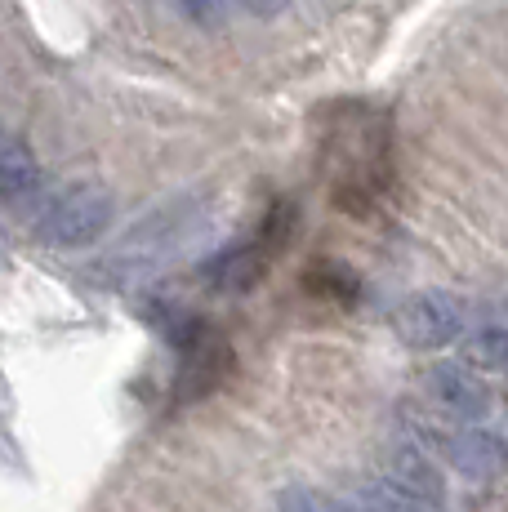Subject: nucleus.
<instances>
[{
    "label": "nucleus",
    "instance_id": "6e6552de",
    "mask_svg": "<svg viewBox=\"0 0 508 512\" xmlns=\"http://www.w3.org/2000/svg\"><path fill=\"white\" fill-rule=\"evenodd\" d=\"M353 504L361 512H442V504L410 495V490H402L397 481H366V486L353 495Z\"/></svg>",
    "mask_w": 508,
    "mask_h": 512
},
{
    "label": "nucleus",
    "instance_id": "9d476101",
    "mask_svg": "<svg viewBox=\"0 0 508 512\" xmlns=\"http://www.w3.org/2000/svg\"><path fill=\"white\" fill-rule=\"evenodd\" d=\"M223 5H237V9H246V14H254V18H277L281 9H286V0H223Z\"/></svg>",
    "mask_w": 508,
    "mask_h": 512
},
{
    "label": "nucleus",
    "instance_id": "20e7f679",
    "mask_svg": "<svg viewBox=\"0 0 508 512\" xmlns=\"http://www.w3.org/2000/svg\"><path fill=\"white\" fill-rule=\"evenodd\" d=\"M446 459L473 481H491L508 472V437L491 428H464L446 441Z\"/></svg>",
    "mask_w": 508,
    "mask_h": 512
},
{
    "label": "nucleus",
    "instance_id": "f257e3e1",
    "mask_svg": "<svg viewBox=\"0 0 508 512\" xmlns=\"http://www.w3.org/2000/svg\"><path fill=\"white\" fill-rule=\"evenodd\" d=\"M112 214H116V205L103 187L76 183L45 205L41 223H36V236H41L45 245H90L112 228Z\"/></svg>",
    "mask_w": 508,
    "mask_h": 512
},
{
    "label": "nucleus",
    "instance_id": "7ed1b4c3",
    "mask_svg": "<svg viewBox=\"0 0 508 512\" xmlns=\"http://www.w3.org/2000/svg\"><path fill=\"white\" fill-rule=\"evenodd\" d=\"M428 392H433V401L446 415L468 419V423L491 410V388H486V379L468 361H437L428 370Z\"/></svg>",
    "mask_w": 508,
    "mask_h": 512
},
{
    "label": "nucleus",
    "instance_id": "39448f33",
    "mask_svg": "<svg viewBox=\"0 0 508 512\" xmlns=\"http://www.w3.org/2000/svg\"><path fill=\"white\" fill-rule=\"evenodd\" d=\"M388 468H393L388 472V481H397V486L410 490V495H419V499L442 504V472H437V464L419 446H397Z\"/></svg>",
    "mask_w": 508,
    "mask_h": 512
},
{
    "label": "nucleus",
    "instance_id": "423d86ee",
    "mask_svg": "<svg viewBox=\"0 0 508 512\" xmlns=\"http://www.w3.org/2000/svg\"><path fill=\"white\" fill-rule=\"evenodd\" d=\"M36 183H41V165H36L32 147L27 143H5L0 147V201L5 205L23 201V196L36 192Z\"/></svg>",
    "mask_w": 508,
    "mask_h": 512
},
{
    "label": "nucleus",
    "instance_id": "0eeeda50",
    "mask_svg": "<svg viewBox=\"0 0 508 512\" xmlns=\"http://www.w3.org/2000/svg\"><path fill=\"white\" fill-rule=\"evenodd\" d=\"M468 366H508V308H495L464 343Z\"/></svg>",
    "mask_w": 508,
    "mask_h": 512
},
{
    "label": "nucleus",
    "instance_id": "f03ea898",
    "mask_svg": "<svg viewBox=\"0 0 508 512\" xmlns=\"http://www.w3.org/2000/svg\"><path fill=\"white\" fill-rule=\"evenodd\" d=\"M393 330L415 352L451 348L464 339V303L451 290H419L393 312Z\"/></svg>",
    "mask_w": 508,
    "mask_h": 512
},
{
    "label": "nucleus",
    "instance_id": "1a4fd4ad",
    "mask_svg": "<svg viewBox=\"0 0 508 512\" xmlns=\"http://www.w3.org/2000/svg\"><path fill=\"white\" fill-rule=\"evenodd\" d=\"M183 14L192 18V23H205V27H219L223 23V0H179Z\"/></svg>",
    "mask_w": 508,
    "mask_h": 512
}]
</instances>
